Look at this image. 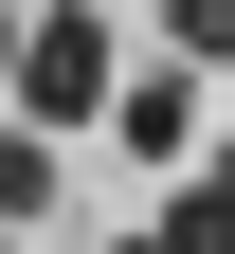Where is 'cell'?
I'll use <instances>...</instances> for the list:
<instances>
[{"label":"cell","mask_w":235,"mask_h":254,"mask_svg":"<svg viewBox=\"0 0 235 254\" xmlns=\"http://www.w3.org/2000/svg\"><path fill=\"white\" fill-rule=\"evenodd\" d=\"M109 91H127L109 18H91V0H54V18H37V55H18V109H37V127H109Z\"/></svg>","instance_id":"1"},{"label":"cell","mask_w":235,"mask_h":254,"mask_svg":"<svg viewBox=\"0 0 235 254\" xmlns=\"http://www.w3.org/2000/svg\"><path fill=\"white\" fill-rule=\"evenodd\" d=\"M109 145L127 164H199V73H127L109 91Z\"/></svg>","instance_id":"2"},{"label":"cell","mask_w":235,"mask_h":254,"mask_svg":"<svg viewBox=\"0 0 235 254\" xmlns=\"http://www.w3.org/2000/svg\"><path fill=\"white\" fill-rule=\"evenodd\" d=\"M0 218H54V127H18V145H0Z\"/></svg>","instance_id":"3"},{"label":"cell","mask_w":235,"mask_h":254,"mask_svg":"<svg viewBox=\"0 0 235 254\" xmlns=\"http://www.w3.org/2000/svg\"><path fill=\"white\" fill-rule=\"evenodd\" d=\"M145 236H163V254H235V200H199V182H181V200H163Z\"/></svg>","instance_id":"4"},{"label":"cell","mask_w":235,"mask_h":254,"mask_svg":"<svg viewBox=\"0 0 235 254\" xmlns=\"http://www.w3.org/2000/svg\"><path fill=\"white\" fill-rule=\"evenodd\" d=\"M163 37H181L199 73H217V55H235V0H163Z\"/></svg>","instance_id":"5"},{"label":"cell","mask_w":235,"mask_h":254,"mask_svg":"<svg viewBox=\"0 0 235 254\" xmlns=\"http://www.w3.org/2000/svg\"><path fill=\"white\" fill-rule=\"evenodd\" d=\"M18 55H37V18H18V0H0V73H18Z\"/></svg>","instance_id":"6"},{"label":"cell","mask_w":235,"mask_h":254,"mask_svg":"<svg viewBox=\"0 0 235 254\" xmlns=\"http://www.w3.org/2000/svg\"><path fill=\"white\" fill-rule=\"evenodd\" d=\"M199 200H235V145H217V164H199Z\"/></svg>","instance_id":"7"},{"label":"cell","mask_w":235,"mask_h":254,"mask_svg":"<svg viewBox=\"0 0 235 254\" xmlns=\"http://www.w3.org/2000/svg\"><path fill=\"white\" fill-rule=\"evenodd\" d=\"M127 254H163V236H127Z\"/></svg>","instance_id":"8"}]
</instances>
